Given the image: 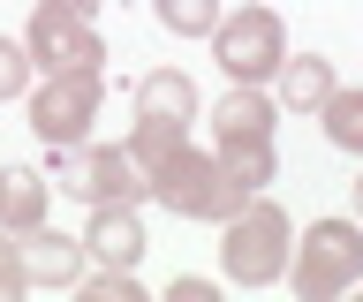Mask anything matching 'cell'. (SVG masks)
Returning <instances> with one entry per match:
<instances>
[{"instance_id": "obj_1", "label": "cell", "mask_w": 363, "mask_h": 302, "mask_svg": "<svg viewBox=\"0 0 363 302\" xmlns=\"http://www.w3.org/2000/svg\"><path fill=\"white\" fill-rule=\"evenodd\" d=\"M288 250H295V227H288V211L272 204L265 189L242 197L235 219H220V272L235 287H272V279L288 272Z\"/></svg>"}, {"instance_id": "obj_2", "label": "cell", "mask_w": 363, "mask_h": 302, "mask_svg": "<svg viewBox=\"0 0 363 302\" xmlns=\"http://www.w3.org/2000/svg\"><path fill=\"white\" fill-rule=\"evenodd\" d=\"M303 302H333L348 287H363V219H311L303 242L288 250V272H280Z\"/></svg>"}, {"instance_id": "obj_3", "label": "cell", "mask_w": 363, "mask_h": 302, "mask_svg": "<svg viewBox=\"0 0 363 302\" xmlns=\"http://www.w3.org/2000/svg\"><path fill=\"white\" fill-rule=\"evenodd\" d=\"M152 197L174 211V219H204V227H220V219H235V211H242L250 189L220 166V151H189V144H182L174 159L152 174Z\"/></svg>"}, {"instance_id": "obj_4", "label": "cell", "mask_w": 363, "mask_h": 302, "mask_svg": "<svg viewBox=\"0 0 363 302\" xmlns=\"http://www.w3.org/2000/svg\"><path fill=\"white\" fill-rule=\"evenodd\" d=\"M45 182H61V197H76V204H144L152 197L144 166L129 159V144H53Z\"/></svg>"}, {"instance_id": "obj_5", "label": "cell", "mask_w": 363, "mask_h": 302, "mask_svg": "<svg viewBox=\"0 0 363 302\" xmlns=\"http://www.w3.org/2000/svg\"><path fill=\"white\" fill-rule=\"evenodd\" d=\"M280 53H288V23L272 8H250L242 0V16H220L212 23V61H220L227 83H272Z\"/></svg>"}, {"instance_id": "obj_6", "label": "cell", "mask_w": 363, "mask_h": 302, "mask_svg": "<svg viewBox=\"0 0 363 302\" xmlns=\"http://www.w3.org/2000/svg\"><path fill=\"white\" fill-rule=\"evenodd\" d=\"M30 129H38V144L53 151V144H84L91 121H99V106H106V76L99 69H68V76H45V83H30Z\"/></svg>"}, {"instance_id": "obj_7", "label": "cell", "mask_w": 363, "mask_h": 302, "mask_svg": "<svg viewBox=\"0 0 363 302\" xmlns=\"http://www.w3.org/2000/svg\"><path fill=\"white\" fill-rule=\"evenodd\" d=\"M23 46H30V69H45V76L99 69V61H106V38H99V23H91V16H68V8H53V0H38V8H30Z\"/></svg>"}, {"instance_id": "obj_8", "label": "cell", "mask_w": 363, "mask_h": 302, "mask_svg": "<svg viewBox=\"0 0 363 302\" xmlns=\"http://www.w3.org/2000/svg\"><path fill=\"white\" fill-rule=\"evenodd\" d=\"M144 250H152V242H144L136 204H91V227H84V257H91V265H121V272H136Z\"/></svg>"}, {"instance_id": "obj_9", "label": "cell", "mask_w": 363, "mask_h": 302, "mask_svg": "<svg viewBox=\"0 0 363 302\" xmlns=\"http://www.w3.org/2000/svg\"><path fill=\"white\" fill-rule=\"evenodd\" d=\"M16 250H23V272H30V287H76V279H84V242H76V234H53L38 219V227L30 234H16Z\"/></svg>"}, {"instance_id": "obj_10", "label": "cell", "mask_w": 363, "mask_h": 302, "mask_svg": "<svg viewBox=\"0 0 363 302\" xmlns=\"http://www.w3.org/2000/svg\"><path fill=\"white\" fill-rule=\"evenodd\" d=\"M272 121H280V106H272V91H265V83H227V91L212 98V144L272 137Z\"/></svg>"}, {"instance_id": "obj_11", "label": "cell", "mask_w": 363, "mask_h": 302, "mask_svg": "<svg viewBox=\"0 0 363 302\" xmlns=\"http://www.w3.org/2000/svg\"><path fill=\"white\" fill-rule=\"evenodd\" d=\"M325 98H333V61H325V53H280V69H272V106L318 114Z\"/></svg>"}, {"instance_id": "obj_12", "label": "cell", "mask_w": 363, "mask_h": 302, "mask_svg": "<svg viewBox=\"0 0 363 302\" xmlns=\"http://www.w3.org/2000/svg\"><path fill=\"white\" fill-rule=\"evenodd\" d=\"M136 121H167V129H189L197 121V83L182 69H152L136 83Z\"/></svg>"}, {"instance_id": "obj_13", "label": "cell", "mask_w": 363, "mask_h": 302, "mask_svg": "<svg viewBox=\"0 0 363 302\" xmlns=\"http://www.w3.org/2000/svg\"><path fill=\"white\" fill-rule=\"evenodd\" d=\"M45 197H53V182H45L38 166H0V227L8 234H30L45 219Z\"/></svg>"}, {"instance_id": "obj_14", "label": "cell", "mask_w": 363, "mask_h": 302, "mask_svg": "<svg viewBox=\"0 0 363 302\" xmlns=\"http://www.w3.org/2000/svg\"><path fill=\"white\" fill-rule=\"evenodd\" d=\"M318 121H325V144H333V151L363 159V91H340L333 83V98L318 106Z\"/></svg>"}, {"instance_id": "obj_15", "label": "cell", "mask_w": 363, "mask_h": 302, "mask_svg": "<svg viewBox=\"0 0 363 302\" xmlns=\"http://www.w3.org/2000/svg\"><path fill=\"white\" fill-rule=\"evenodd\" d=\"M212 151H220V166L250 189V197H257V189L272 182V166H280V159H272V137H250V144H212Z\"/></svg>"}, {"instance_id": "obj_16", "label": "cell", "mask_w": 363, "mask_h": 302, "mask_svg": "<svg viewBox=\"0 0 363 302\" xmlns=\"http://www.w3.org/2000/svg\"><path fill=\"white\" fill-rule=\"evenodd\" d=\"M152 16L174 38H212V23H220V0H152Z\"/></svg>"}, {"instance_id": "obj_17", "label": "cell", "mask_w": 363, "mask_h": 302, "mask_svg": "<svg viewBox=\"0 0 363 302\" xmlns=\"http://www.w3.org/2000/svg\"><path fill=\"white\" fill-rule=\"evenodd\" d=\"M91 302H144V287H136V272H121V265H99V272L76 279Z\"/></svg>"}, {"instance_id": "obj_18", "label": "cell", "mask_w": 363, "mask_h": 302, "mask_svg": "<svg viewBox=\"0 0 363 302\" xmlns=\"http://www.w3.org/2000/svg\"><path fill=\"white\" fill-rule=\"evenodd\" d=\"M23 91H30V46L0 38V98H23Z\"/></svg>"}, {"instance_id": "obj_19", "label": "cell", "mask_w": 363, "mask_h": 302, "mask_svg": "<svg viewBox=\"0 0 363 302\" xmlns=\"http://www.w3.org/2000/svg\"><path fill=\"white\" fill-rule=\"evenodd\" d=\"M30 295V272H23V250H16V234L0 227V302H16Z\"/></svg>"}, {"instance_id": "obj_20", "label": "cell", "mask_w": 363, "mask_h": 302, "mask_svg": "<svg viewBox=\"0 0 363 302\" xmlns=\"http://www.w3.org/2000/svg\"><path fill=\"white\" fill-rule=\"evenodd\" d=\"M167 295H174V302H212V279H182V272H174Z\"/></svg>"}, {"instance_id": "obj_21", "label": "cell", "mask_w": 363, "mask_h": 302, "mask_svg": "<svg viewBox=\"0 0 363 302\" xmlns=\"http://www.w3.org/2000/svg\"><path fill=\"white\" fill-rule=\"evenodd\" d=\"M53 8H68V16H99V0H53Z\"/></svg>"}, {"instance_id": "obj_22", "label": "cell", "mask_w": 363, "mask_h": 302, "mask_svg": "<svg viewBox=\"0 0 363 302\" xmlns=\"http://www.w3.org/2000/svg\"><path fill=\"white\" fill-rule=\"evenodd\" d=\"M356 219H363V174H356Z\"/></svg>"}]
</instances>
